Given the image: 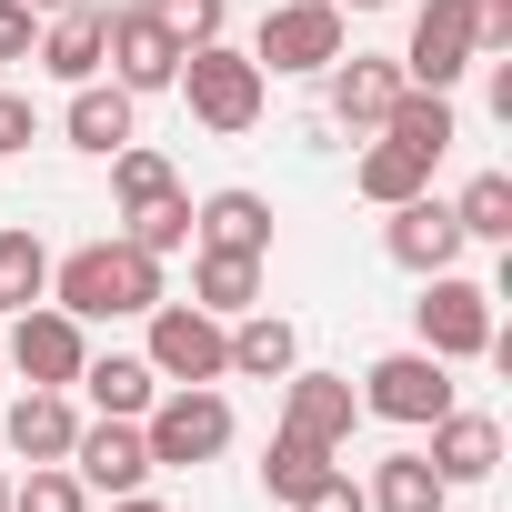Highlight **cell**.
Wrapping results in <instances>:
<instances>
[{"mask_svg":"<svg viewBox=\"0 0 512 512\" xmlns=\"http://www.w3.org/2000/svg\"><path fill=\"white\" fill-rule=\"evenodd\" d=\"M342 51H352V11H332V0H272L262 31H251L262 81H322Z\"/></svg>","mask_w":512,"mask_h":512,"instance_id":"3957f363","label":"cell"},{"mask_svg":"<svg viewBox=\"0 0 512 512\" xmlns=\"http://www.w3.org/2000/svg\"><path fill=\"white\" fill-rule=\"evenodd\" d=\"M422 432H432V452H422V462H432L452 492L502 472V422H492V412H462V402H452V412H442V422H422Z\"/></svg>","mask_w":512,"mask_h":512,"instance_id":"5bb4252c","label":"cell"},{"mask_svg":"<svg viewBox=\"0 0 512 512\" xmlns=\"http://www.w3.org/2000/svg\"><path fill=\"white\" fill-rule=\"evenodd\" d=\"M101 21H111L101 0H71V11H41V51H31V61H41L51 81H71V91H81V81H101Z\"/></svg>","mask_w":512,"mask_h":512,"instance_id":"e0dca14e","label":"cell"},{"mask_svg":"<svg viewBox=\"0 0 512 512\" xmlns=\"http://www.w3.org/2000/svg\"><path fill=\"white\" fill-rule=\"evenodd\" d=\"M352 422H362V392H352V372H282V432H302V442H352Z\"/></svg>","mask_w":512,"mask_h":512,"instance_id":"4fadbf2b","label":"cell"},{"mask_svg":"<svg viewBox=\"0 0 512 512\" xmlns=\"http://www.w3.org/2000/svg\"><path fill=\"white\" fill-rule=\"evenodd\" d=\"M71 472H81V492H91V502H121V492H141V482H151V442H141V422H121V412H91V422L71 432Z\"/></svg>","mask_w":512,"mask_h":512,"instance_id":"30bf717a","label":"cell"},{"mask_svg":"<svg viewBox=\"0 0 512 512\" xmlns=\"http://www.w3.org/2000/svg\"><path fill=\"white\" fill-rule=\"evenodd\" d=\"M71 392H91V412H121V422H141V412L161 402V372H151L141 352H91Z\"/></svg>","mask_w":512,"mask_h":512,"instance_id":"ffe728a7","label":"cell"},{"mask_svg":"<svg viewBox=\"0 0 512 512\" xmlns=\"http://www.w3.org/2000/svg\"><path fill=\"white\" fill-rule=\"evenodd\" d=\"M31 11H71V0H31Z\"/></svg>","mask_w":512,"mask_h":512,"instance_id":"f35d334b","label":"cell"},{"mask_svg":"<svg viewBox=\"0 0 512 512\" xmlns=\"http://www.w3.org/2000/svg\"><path fill=\"white\" fill-rule=\"evenodd\" d=\"M31 302H51V241L41 231H0V312H31Z\"/></svg>","mask_w":512,"mask_h":512,"instance_id":"484cf974","label":"cell"},{"mask_svg":"<svg viewBox=\"0 0 512 512\" xmlns=\"http://www.w3.org/2000/svg\"><path fill=\"white\" fill-rule=\"evenodd\" d=\"M472 61H482L472 0H422V11H412V51H402V81H412V91H462Z\"/></svg>","mask_w":512,"mask_h":512,"instance_id":"9c48e42d","label":"cell"},{"mask_svg":"<svg viewBox=\"0 0 512 512\" xmlns=\"http://www.w3.org/2000/svg\"><path fill=\"white\" fill-rule=\"evenodd\" d=\"M51 302L71 312V322H141L151 302H161V262L141 241H81V251H61L51 262Z\"/></svg>","mask_w":512,"mask_h":512,"instance_id":"6da1fadb","label":"cell"},{"mask_svg":"<svg viewBox=\"0 0 512 512\" xmlns=\"http://www.w3.org/2000/svg\"><path fill=\"white\" fill-rule=\"evenodd\" d=\"M71 432H81L71 392H21L11 412H0V442H11L21 462H71Z\"/></svg>","mask_w":512,"mask_h":512,"instance_id":"d6986e66","label":"cell"},{"mask_svg":"<svg viewBox=\"0 0 512 512\" xmlns=\"http://www.w3.org/2000/svg\"><path fill=\"white\" fill-rule=\"evenodd\" d=\"M171 91L191 101V121H201L211 141H241L251 121H262V101H272L262 61L231 51V41H191V51H181V71H171Z\"/></svg>","mask_w":512,"mask_h":512,"instance_id":"7a4b0ae2","label":"cell"},{"mask_svg":"<svg viewBox=\"0 0 512 512\" xmlns=\"http://www.w3.org/2000/svg\"><path fill=\"white\" fill-rule=\"evenodd\" d=\"M11 512H91V492H81L71 462H31V472L11 482Z\"/></svg>","mask_w":512,"mask_h":512,"instance_id":"4dcf8cb0","label":"cell"},{"mask_svg":"<svg viewBox=\"0 0 512 512\" xmlns=\"http://www.w3.org/2000/svg\"><path fill=\"white\" fill-rule=\"evenodd\" d=\"M0 352H11V372H21L31 392H71L81 362H91V322H71L61 302H31V312H11Z\"/></svg>","mask_w":512,"mask_h":512,"instance_id":"52a82bcc","label":"cell"},{"mask_svg":"<svg viewBox=\"0 0 512 512\" xmlns=\"http://www.w3.org/2000/svg\"><path fill=\"white\" fill-rule=\"evenodd\" d=\"M452 221H462V241H512V171H472Z\"/></svg>","mask_w":512,"mask_h":512,"instance_id":"f1b7e54d","label":"cell"},{"mask_svg":"<svg viewBox=\"0 0 512 512\" xmlns=\"http://www.w3.org/2000/svg\"><path fill=\"white\" fill-rule=\"evenodd\" d=\"M141 11L191 51V41H221V21H231V0H141Z\"/></svg>","mask_w":512,"mask_h":512,"instance_id":"1f68e13d","label":"cell"},{"mask_svg":"<svg viewBox=\"0 0 512 512\" xmlns=\"http://www.w3.org/2000/svg\"><path fill=\"white\" fill-rule=\"evenodd\" d=\"M101 71L131 91V101H151V91H171V71H181V41L141 11V0H131V11H111L101 21Z\"/></svg>","mask_w":512,"mask_h":512,"instance_id":"8fae6325","label":"cell"},{"mask_svg":"<svg viewBox=\"0 0 512 512\" xmlns=\"http://www.w3.org/2000/svg\"><path fill=\"white\" fill-rule=\"evenodd\" d=\"M292 512H372V502H362V482H352V472L332 462V472H322V482H312V492H302Z\"/></svg>","mask_w":512,"mask_h":512,"instance_id":"d6a6232c","label":"cell"},{"mask_svg":"<svg viewBox=\"0 0 512 512\" xmlns=\"http://www.w3.org/2000/svg\"><path fill=\"white\" fill-rule=\"evenodd\" d=\"M41 141V111H31V91H0V161L11 151H31Z\"/></svg>","mask_w":512,"mask_h":512,"instance_id":"e575fe53","label":"cell"},{"mask_svg":"<svg viewBox=\"0 0 512 512\" xmlns=\"http://www.w3.org/2000/svg\"><path fill=\"white\" fill-rule=\"evenodd\" d=\"M332 472V442H302V432H272V452H262V492L272 502H302L312 482Z\"/></svg>","mask_w":512,"mask_h":512,"instance_id":"83f0119b","label":"cell"},{"mask_svg":"<svg viewBox=\"0 0 512 512\" xmlns=\"http://www.w3.org/2000/svg\"><path fill=\"white\" fill-rule=\"evenodd\" d=\"M382 251L422 282V272H462V221H452V201H432V191H412V201H392V221H382Z\"/></svg>","mask_w":512,"mask_h":512,"instance_id":"7c38bea8","label":"cell"},{"mask_svg":"<svg viewBox=\"0 0 512 512\" xmlns=\"http://www.w3.org/2000/svg\"><path fill=\"white\" fill-rule=\"evenodd\" d=\"M41 51V11L31 0H0V61H31Z\"/></svg>","mask_w":512,"mask_h":512,"instance_id":"836d02e7","label":"cell"},{"mask_svg":"<svg viewBox=\"0 0 512 512\" xmlns=\"http://www.w3.org/2000/svg\"><path fill=\"white\" fill-rule=\"evenodd\" d=\"M322 81H332V121H342V131H382V111L412 91L402 61H372V51H342Z\"/></svg>","mask_w":512,"mask_h":512,"instance_id":"9a60e30c","label":"cell"},{"mask_svg":"<svg viewBox=\"0 0 512 512\" xmlns=\"http://www.w3.org/2000/svg\"><path fill=\"white\" fill-rule=\"evenodd\" d=\"M362 412H372V422H402V432L442 422V412H452V362H432L422 342H412V352H382V362L362 372Z\"/></svg>","mask_w":512,"mask_h":512,"instance_id":"ba28073f","label":"cell"},{"mask_svg":"<svg viewBox=\"0 0 512 512\" xmlns=\"http://www.w3.org/2000/svg\"><path fill=\"white\" fill-rule=\"evenodd\" d=\"M412 342L432 362H482L502 332H492V292L462 282V272H422V302H412Z\"/></svg>","mask_w":512,"mask_h":512,"instance_id":"8992f818","label":"cell"},{"mask_svg":"<svg viewBox=\"0 0 512 512\" xmlns=\"http://www.w3.org/2000/svg\"><path fill=\"white\" fill-rule=\"evenodd\" d=\"M141 442H151V472L221 462V452H231V402H221V382H161V402L141 412Z\"/></svg>","mask_w":512,"mask_h":512,"instance_id":"277c9868","label":"cell"},{"mask_svg":"<svg viewBox=\"0 0 512 512\" xmlns=\"http://www.w3.org/2000/svg\"><path fill=\"white\" fill-rule=\"evenodd\" d=\"M382 131H392V141H412L422 161H442V151L462 141V111H452V91H402V101L382 111Z\"/></svg>","mask_w":512,"mask_h":512,"instance_id":"d4e9b609","label":"cell"},{"mask_svg":"<svg viewBox=\"0 0 512 512\" xmlns=\"http://www.w3.org/2000/svg\"><path fill=\"white\" fill-rule=\"evenodd\" d=\"M161 191H181V171H171L151 141H121V151H111V201H121V221H131V211H151Z\"/></svg>","mask_w":512,"mask_h":512,"instance_id":"4316f807","label":"cell"},{"mask_svg":"<svg viewBox=\"0 0 512 512\" xmlns=\"http://www.w3.org/2000/svg\"><path fill=\"white\" fill-rule=\"evenodd\" d=\"M332 11H392V0H332Z\"/></svg>","mask_w":512,"mask_h":512,"instance_id":"8d00e7d4","label":"cell"},{"mask_svg":"<svg viewBox=\"0 0 512 512\" xmlns=\"http://www.w3.org/2000/svg\"><path fill=\"white\" fill-rule=\"evenodd\" d=\"M262 282H272L262 251H191V302H201V312H221V322L262 312Z\"/></svg>","mask_w":512,"mask_h":512,"instance_id":"ac0fdd59","label":"cell"},{"mask_svg":"<svg viewBox=\"0 0 512 512\" xmlns=\"http://www.w3.org/2000/svg\"><path fill=\"white\" fill-rule=\"evenodd\" d=\"M61 131H71V151L111 161V151L131 141V91H121V81H81V91H71V111H61Z\"/></svg>","mask_w":512,"mask_h":512,"instance_id":"44dd1931","label":"cell"},{"mask_svg":"<svg viewBox=\"0 0 512 512\" xmlns=\"http://www.w3.org/2000/svg\"><path fill=\"white\" fill-rule=\"evenodd\" d=\"M121 241H141L151 262H171V251L191 241V191H161L151 211H131V221H121Z\"/></svg>","mask_w":512,"mask_h":512,"instance_id":"f546056e","label":"cell"},{"mask_svg":"<svg viewBox=\"0 0 512 512\" xmlns=\"http://www.w3.org/2000/svg\"><path fill=\"white\" fill-rule=\"evenodd\" d=\"M0 512H11V472H0Z\"/></svg>","mask_w":512,"mask_h":512,"instance_id":"74e56055","label":"cell"},{"mask_svg":"<svg viewBox=\"0 0 512 512\" xmlns=\"http://www.w3.org/2000/svg\"><path fill=\"white\" fill-rule=\"evenodd\" d=\"M111 512H171V502H151V492H121V502H111Z\"/></svg>","mask_w":512,"mask_h":512,"instance_id":"d590c367","label":"cell"},{"mask_svg":"<svg viewBox=\"0 0 512 512\" xmlns=\"http://www.w3.org/2000/svg\"><path fill=\"white\" fill-rule=\"evenodd\" d=\"M141 322H151L141 362H151L161 382H231V322H221V312H201V302H171V292H161Z\"/></svg>","mask_w":512,"mask_h":512,"instance_id":"5b68a950","label":"cell"},{"mask_svg":"<svg viewBox=\"0 0 512 512\" xmlns=\"http://www.w3.org/2000/svg\"><path fill=\"white\" fill-rule=\"evenodd\" d=\"M362 502H372V512H442V502H452V482H442L422 452H382V462H372V482H362Z\"/></svg>","mask_w":512,"mask_h":512,"instance_id":"603a6c76","label":"cell"},{"mask_svg":"<svg viewBox=\"0 0 512 512\" xmlns=\"http://www.w3.org/2000/svg\"><path fill=\"white\" fill-rule=\"evenodd\" d=\"M191 251H262L272 262V201L262 191H211V201H191Z\"/></svg>","mask_w":512,"mask_h":512,"instance_id":"2e32d148","label":"cell"},{"mask_svg":"<svg viewBox=\"0 0 512 512\" xmlns=\"http://www.w3.org/2000/svg\"><path fill=\"white\" fill-rule=\"evenodd\" d=\"M352 191L392 211V201H412V191H432V161H422L412 141H392V131H382V141H372V151L352 161Z\"/></svg>","mask_w":512,"mask_h":512,"instance_id":"cb8c5ba5","label":"cell"},{"mask_svg":"<svg viewBox=\"0 0 512 512\" xmlns=\"http://www.w3.org/2000/svg\"><path fill=\"white\" fill-rule=\"evenodd\" d=\"M292 362H302V332L282 312H241L231 322V382H282Z\"/></svg>","mask_w":512,"mask_h":512,"instance_id":"7402d4cb","label":"cell"}]
</instances>
